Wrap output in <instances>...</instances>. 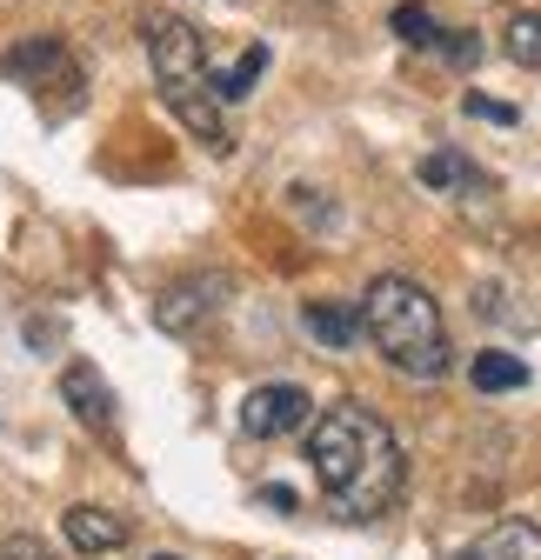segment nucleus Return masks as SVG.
<instances>
[{
	"label": "nucleus",
	"mask_w": 541,
	"mask_h": 560,
	"mask_svg": "<svg viewBox=\"0 0 541 560\" xmlns=\"http://www.w3.org/2000/svg\"><path fill=\"white\" fill-rule=\"evenodd\" d=\"M388 27H394L401 40H408V47H428V54H441V34H448V27L422 8V0H401V8L388 14Z\"/></svg>",
	"instance_id": "obj_13"
},
{
	"label": "nucleus",
	"mask_w": 541,
	"mask_h": 560,
	"mask_svg": "<svg viewBox=\"0 0 541 560\" xmlns=\"http://www.w3.org/2000/svg\"><path fill=\"white\" fill-rule=\"evenodd\" d=\"M468 114H482V120H515V107H495V101H475V94H468Z\"/></svg>",
	"instance_id": "obj_19"
},
{
	"label": "nucleus",
	"mask_w": 541,
	"mask_h": 560,
	"mask_svg": "<svg viewBox=\"0 0 541 560\" xmlns=\"http://www.w3.org/2000/svg\"><path fill=\"white\" fill-rule=\"evenodd\" d=\"M422 180H428V187H482V174L468 167L461 154H428V161H422Z\"/></svg>",
	"instance_id": "obj_16"
},
{
	"label": "nucleus",
	"mask_w": 541,
	"mask_h": 560,
	"mask_svg": "<svg viewBox=\"0 0 541 560\" xmlns=\"http://www.w3.org/2000/svg\"><path fill=\"white\" fill-rule=\"evenodd\" d=\"M60 534H67L74 553H114V547H127V521L114 508H67Z\"/></svg>",
	"instance_id": "obj_10"
},
{
	"label": "nucleus",
	"mask_w": 541,
	"mask_h": 560,
	"mask_svg": "<svg viewBox=\"0 0 541 560\" xmlns=\"http://www.w3.org/2000/svg\"><path fill=\"white\" fill-rule=\"evenodd\" d=\"M148 60L161 88H181V81H208V40H200L194 21H174V14H154L148 21Z\"/></svg>",
	"instance_id": "obj_3"
},
{
	"label": "nucleus",
	"mask_w": 541,
	"mask_h": 560,
	"mask_svg": "<svg viewBox=\"0 0 541 560\" xmlns=\"http://www.w3.org/2000/svg\"><path fill=\"white\" fill-rule=\"evenodd\" d=\"M301 327H308L321 347H355V334H361V307H342V301H314V307L301 314Z\"/></svg>",
	"instance_id": "obj_11"
},
{
	"label": "nucleus",
	"mask_w": 541,
	"mask_h": 560,
	"mask_svg": "<svg viewBox=\"0 0 541 560\" xmlns=\"http://www.w3.org/2000/svg\"><path fill=\"white\" fill-rule=\"evenodd\" d=\"M154 560H181V553H154Z\"/></svg>",
	"instance_id": "obj_20"
},
{
	"label": "nucleus",
	"mask_w": 541,
	"mask_h": 560,
	"mask_svg": "<svg viewBox=\"0 0 541 560\" xmlns=\"http://www.w3.org/2000/svg\"><path fill=\"white\" fill-rule=\"evenodd\" d=\"M261 74H267V47H248V54H241L234 67H221V74H215V67H208V88H215V101L228 107V101H248Z\"/></svg>",
	"instance_id": "obj_12"
},
{
	"label": "nucleus",
	"mask_w": 541,
	"mask_h": 560,
	"mask_svg": "<svg viewBox=\"0 0 541 560\" xmlns=\"http://www.w3.org/2000/svg\"><path fill=\"white\" fill-rule=\"evenodd\" d=\"M0 560H60L41 534H8V540H0Z\"/></svg>",
	"instance_id": "obj_17"
},
{
	"label": "nucleus",
	"mask_w": 541,
	"mask_h": 560,
	"mask_svg": "<svg viewBox=\"0 0 541 560\" xmlns=\"http://www.w3.org/2000/svg\"><path fill=\"white\" fill-rule=\"evenodd\" d=\"M308 467H314V487L327 494V508L342 521H381L401 487H408V460H401V441L394 428L361 407V400H334L308 420Z\"/></svg>",
	"instance_id": "obj_1"
},
{
	"label": "nucleus",
	"mask_w": 541,
	"mask_h": 560,
	"mask_svg": "<svg viewBox=\"0 0 541 560\" xmlns=\"http://www.w3.org/2000/svg\"><path fill=\"white\" fill-rule=\"evenodd\" d=\"M221 301H228V280L221 273H194V280H181V288H168L154 301V320L168 334H194V327H208L221 314Z\"/></svg>",
	"instance_id": "obj_5"
},
{
	"label": "nucleus",
	"mask_w": 541,
	"mask_h": 560,
	"mask_svg": "<svg viewBox=\"0 0 541 560\" xmlns=\"http://www.w3.org/2000/svg\"><path fill=\"white\" fill-rule=\"evenodd\" d=\"M454 560H541V527L534 521H495L468 540Z\"/></svg>",
	"instance_id": "obj_9"
},
{
	"label": "nucleus",
	"mask_w": 541,
	"mask_h": 560,
	"mask_svg": "<svg viewBox=\"0 0 541 560\" xmlns=\"http://www.w3.org/2000/svg\"><path fill=\"white\" fill-rule=\"evenodd\" d=\"M475 387L482 394H515V387H528V368L515 361V354H502V347H488V354H475Z\"/></svg>",
	"instance_id": "obj_14"
},
{
	"label": "nucleus",
	"mask_w": 541,
	"mask_h": 560,
	"mask_svg": "<svg viewBox=\"0 0 541 560\" xmlns=\"http://www.w3.org/2000/svg\"><path fill=\"white\" fill-rule=\"evenodd\" d=\"M441 54H448L454 67H475V60H482V40H475V34H441Z\"/></svg>",
	"instance_id": "obj_18"
},
{
	"label": "nucleus",
	"mask_w": 541,
	"mask_h": 560,
	"mask_svg": "<svg viewBox=\"0 0 541 560\" xmlns=\"http://www.w3.org/2000/svg\"><path fill=\"white\" fill-rule=\"evenodd\" d=\"M161 101H168V114L200 140V148H228V114H221V101H215V88L208 81H181V88H161Z\"/></svg>",
	"instance_id": "obj_6"
},
{
	"label": "nucleus",
	"mask_w": 541,
	"mask_h": 560,
	"mask_svg": "<svg viewBox=\"0 0 541 560\" xmlns=\"http://www.w3.org/2000/svg\"><path fill=\"white\" fill-rule=\"evenodd\" d=\"M361 334L375 340V354L394 374H408V381H441L454 368L441 307H435V294L422 288V280H408V273L368 280V294H361Z\"/></svg>",
	"instance_id": "obj_2"
},
{
	"label": "nucleus",
	"mask_w": 541,
	"mask_h": 560,
	"mask_svg": "<svg viewBox=\"0 0 541 560\" xmlns=\"http://www.w3.org/2000/svg\"><path fill=\"white\" fill-rule=\"evenodd\" d=\"M60 400L74 407V420H81V428H94L101 441H114V387L101 381V368H88V361H67V368H60Z\"/></svg>",
	"instance_id": "obj_7"
},
{
	"label": "nucleus",
	"mask_w": 541,
	"mask_h": 560,
	"mask_svg": "<svg viewBox=\"0 0 541 560\" xmlns=\"http://www.w3.org/2000/svg\"><path fill=\"white\" fill-rule=\"evenodd\" d=\"M8 81H27V88H47V81H74V60H67V47L54 34H34L21 47H8Z\"/></svg>",
	"instance_id": "obj_8"
},
{
	"label": "nucleus",
	"mask_w": 541,
	"mask_h": 560,
	"mask_svg": "<svg viewBox=\"0 0 541 560\" xmlns=\"http://www.w3.org/2000/svg\"><path fill=\"white\" fill-rule=\"evenodd\" d=\"M308 420H314V400H308V387H295V381H267V387H254V394L241 400V434H248V441L301 434Z\"/></svg>",
	"instance_id": "obj_4"
},
{
	"label": "nucleus",
	"mask_w": 541,
	"mask_h": 560,
	"mask_svg": "<svg viewBox=\"0 0 541 560\" xmlns=\"http://www.w3.org/2000/svg\"><path fill=\"white\" fill-rule=\"evenodd\" d=\"M502 47H508V60H515V67H541V14H508Z\"/></svg>",
	"instance_id": "obj_15"
}]
</instances>
